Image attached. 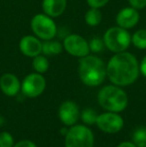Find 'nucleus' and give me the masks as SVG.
<instances>
[{
  "instance_id": "nucleus-19",
  "label": "nucleus",
  "mask_w": 146,
  "mask_h": 147,
  "mask_svg": "<svg viewBox=\"0 0 146 147\" xmlns=\"http://www.w3.org/2000/svg\"><path fill=\"white\" fill-rule=\"evenodd\" d=\"M133 143L137 147H146V128L140 127L133 134Z\"/></svg>"
},
{
  "instance_id": "nucleus-25",
  "label": "nucleus",
  "mask_w": 146,
  "mask_h": 147,
  "mask_svg": "<svg viewBox=\"0 0 146 147\" xmlns=\"http://www.w3.org/2000/svg\"><path fill=\"white\" fill-rule=\"evenodd\" d=\"M13 147H37V146L32 141H30V140H21V141L14 144Z\"/></svg>"
},
{
  "instance_id": "nucleus-26",
  "label": "nucleus",
  "mask_w": 146,
  "mask_h": 147,
  "mask_svg": "<svg viewBox=\"0 0 146 147\" xmlns=\"http://www.w3.org/2000/svg\"><path fill=\"white\" fill-rule=\"evenodd\" d=\"M139 71L142 73L143 76L146 77V55L143 57V59L141 60V63L139 65Z\"/></svg>"
},
{
  "instance_id": "nucleus-23",
  "label": "nucleus",
  "mask_w": 146,
  "mask_h": 147,
  "mask_svg": "<svg viewBox=\"0 0 146 147\" xmlns=\"http://www.w3.org/2000/svg\"><path fill=\"white\" fill-rule=\"evenodd\" d=\"M90 8H101L109 2V0H86Z\"/></svg>"
},
{
  "instance_id": "nucleus-16",
  "label": "nucleus",
  "mask_w": 146,
  "mask_h": 147,
  "mask_svg": "<svg viewBox=\"0 0 146 147\" xmlns=\"http://www.w3.org/2000/svg\"><path fill=\"white\" fill-rule=\"evenodd\" d=\"M84 19H85V23L87 24L88 26L95 27V26L99 25L100 22H101L102 13L98 8H90L85 13Z\"/></svg>"
},
{
  "instance_id": "nucleus-17",
  "label": "nucleus",
  "mask_w": 146,
  "mask_h": 147,
  "mask_svg": "<svg viewBox=\"0 0 146 147\" xmlns=\"http://www.w3.org/2000/svg\"><path fill=\"white\" fill-rule=\"evenodd\" d=\"M32 67L37 73H45L49 68V61L44 55H37L33 57V61H32Z\"/></svg>"
},
{
  "instance_id": "nucleus-11",
  "label": "nucleus",
  "mask_w": 146,
  "mask_h": 147,
  "mask_svg": "<svg viewBox=\"0 0 146 147\" xmlns=\"http://www.w3.org/2000/svg\"><path fill=\"white\" fill-rule=\"evenodd\" d=\"M19 49L23 55L33 58L42 53V42L38 37L33 35H26L20 40Z\"/></svg>"
},
{
  "instance_id": "nucleus-27",
  "label": "nucleus",
  "mask_w": 146,
  "mask_h": 147,
  "mask_svg": "<svg viewBox=\"0 0 146 147\" xmlns=\"http://www.w3.org/2000/svg\"><path fill=\"white\" fill-rule=\"evenodd\" d=\"M117 147H137V146L135 145L133 142L125 141V142H122V143H120Z\"/></svg>"
},
{
  "instance_id": "nucleus-21",
  "label": "nucleus",
  "mask_w": 146,
  "mask_h": 147,
  "mask_svg": "<svg viewBox=\"0 0 146 147\" xmlns=\"http://www.w3.org/2000/svg\"><path fill=\"white\" fill-rule=\"evenodd\" d=\"M97 116L98 115L96 114V112L92 109H85V110L82 111L81 114V118L83 120L84 123L86 124H94L96 123V120H97Z\"/></svg>"
},
{
  "instance_id": "nucleus-2",
  "label": "nucleus",
  "mask_w": 146,
  "mask_h": 147,
  "mask_svg": "<svg viewBox=\"0 0 146 147\" xmlns=\"http://www.w3.org/2000/svg\"><path fill=\"white\" fill-rule=\"evenodd\" d=\"M79 78L87 86H98L104 81L106 74V65L102 59L94 55L81 57L78 65Z\"/></svg>"
},
{
  "instance_id": "nucleus-24",
  "label": "nucleus",
  "mask_w": 146,
  "mask_h": 147,
  "mask_svg": "<svg viewBox=\"0 0 146 147\" xmlns=\"http://www.w3.org/2000/svg\"><path fill=\"white\" fill-rule=\"evenodd\" d=\"M128 3L131 7L137 10H141L146 7V0H128Z\"/></svg>"
},
{
  "instance_id": "nucleus-13",
  "label": "nucleus",
  "mask_w": 146,
  "mask_h": 147,
  "mask_svg": "<svg viewBox=\"0 0 146 147\" xmlns=\"http://www.w3.org/2000/svg\"><path fill=\"white\" fill-rule=\"evenodd\" d=\"M0 88L7 96H15L21 89V84L14 74L4 73L0 77Z\"/></svg>"
},
{
  "instance_id": "nucleus-10",
  "label": "nucleus",
  "mask_w": 146,
  "mask_h": 147,
  "mask_svg": "<svg viewBox=\"0 0 146 147\" xmlns=\"http://www.w3.org/2000/svg\"><path fill=\"white\" fill-rule=\"evenodd\" d=\"M139 19H140V15L138 13V10L131 6L121 9L116 15L117 26L124 28V29L133 28L135 25H137Z\"/></svg>"
},
{
  "instance_id": "nucleus-7",
  "label": "nucleus",
  "mask_w": 146,
  "mask_h": 147,
  "mask_svg": "<svg viewBox=\"0 0 146 147\" xmlns=\"http://www.w3.org/2000/svg\"><path fill=\"white\" fill-rule=\"evenodd\" d=\"M46 86L45 78L40 73L28 74L21 83V90L25 96L34 98L43 93Z\"/></svg>"
},
{
  "instance_id": "nucleus-12",
  "label": "nucleus",
  "mask_w": 146,
  "mask_h": 147,
  "mask_svg": "<svg viewBox=\"0 0 146 147\" xmlns=\"http://www.w3.org/2000/svg\"><path fill=\"white\" fill-rule=\"evenodd\" d=\"M79 108L77 104L73 101H65L59 107V118L62 121V123L67 126L75 124L79 118Z\"/></svg>"
},
{
  "instance_id": "nucleus-8",
  "label": "nucleus",
  "mask_w": 146,
  "mask_h": 147,
  "mask_svg": "<svg viewBox=\"0 0 146 147\" xmlns=\"http://www.w3.org/2000/svg\"><path fill=\"white\" fill-rule=\"evenodd\" d=\"M63 48L70 55L84 57L89 54V43L85 38L78 34H69L63 40Z\"/></svg>"
},
{
  "instance_id": "nucleus-20",
  "label": "nucleus",
  "mask_w": 146,
  "mask_h": 147,
  "mask_svg": "<svg viewBox=\"0 0 146 147\" xmlns=\"http://www.w3.org/2000/svg\"><path fill=\"white\" fill-rule=\"evenodd\" d=\"M88 43H89L90 51L95 53L101 52L103 50L104 46H105L103 39H100L99 37H93V38L90 39V41Z\"/></svg>"
},
{
  "instance_id": "nucleus-5",
  "label": "nucleus",
  "mask_w": 146,
  "mask_h": 147,
  "mask_svg": "<svg viewBox=\"0 0 146 147\" xmlns=\"http://www.w3.org/2000/svg\"><path fill=\"white\" fill-rule=\"evenodd\" d=\"M30 27L33 33L42 40H50L56 36L57 26L52 17L45 13H38L34 15L30 22Z\"/></svg>"
},
{
  "instance_id": "nucleus-22",
  "label": "nucleus",
  "mask_w": 146,
  "mask_h": 147,
  "mask_svg": "<svg viewBox=\"0 0 146 147\" xmlns=\"http://www.w3.org/2000/svg\"><path fill=\"white\" fill-rule=\"evenodd\" d=\"M14 139L13 136L9 132H1L0 133V147H13Z\"/></svg>"
},
{
  "instance_id": "nucleus-14",
  "label": "nucleus",
  "mask_w": 146,
  "mask_h": 147,
  "mask_svg": "<svg viewBox=\"0 0 146 147\" xmlns=\"http://www.w3.org/2000/svg\"><path fill=\"white\" fill-rule=\"evenodd\" d=\"M67 6V0H43L42 9L50 17H58L64 13Z\"/></svg>"
},
{
  "instance_id": "nucleus-6",
  "label": "nucleus",
  "mask_w": 146,
  "mask_h": 147,
  "mask_svg": "<svg viewBox=\"0 0 146 147\" xmlns=\"http://www.w3.org/2000/svg\"><path fill=\"white\" fill-rule=\"evenodd\" d=\"M94 136L85 125H74L65 135V147H93Z\"/></svg>"
},
{
  "instance_id": "nucleus-4",
  "label": "nucleus",
  "mask_w": 146,
  "mask_h": 147,
  "mask_svg": "<svg viewBox=\"0 0 146 147\" xmlns=\"http://www.w3.org/2000/svg\"><path fill=\"white\" fill-rule=\"evenodd\" d=\"M105 47L111 52L119 53L126 51L131 43V35L127 29L119 26H113L105 32L103 36Z\"/></svg>"
},
{
  "instance_id": "nucleus-15",
  "label": "nucleus",
  "mask_w": 146,
  "mask_h": 147,
  "mask_svg": "<svg viewBox=\"0 0 146 147\" xmlns=\"http://www.w3.org/2000/svg\"><path fill=\"white\" fill-rule=\"evenodd\" d=\"M63 44H61L57 40H45V42L42 43V53L46 56H54L58 55L62 52Z\"/></svg>"
},
{
  "instance_id": "nucleus-1",
  "label": "nucleus",
  "mask_w": 146,
  "mask_h": 147,
  "mask_svg": "<svg viewBox=\"0 0 146 147\" xmlns=\"http://www.w3.org/2000/svg\"><path fill=\"white\" fill-rule=\"evenodd\" d=\"M136 57L126 51L116 53L106 65V74L114 85L127 86L134 83L139 75Z\"/></svg>"
},
{
  "instance_id": "nucleus-9",
  "label": "nucleus",
  "mask_w": 146,
  "mask_h": 147,
  "mask_svg": "<svg viewBox=\"0 0 146 147\" xmlns=\"http://www.w3.org/2000/svg\"><path fill=\"white\" fill-rule=\"evenodd\" d=\"M98 128L106 133H117L120 131L123 127V121L122 117L119 116L116 112H111L108 111L106 113L98 115L97 120H96Z\"/></svg>"
},
{
  "instance_id": "nucleus-3",
  "label": "nucleus",
  "mask_w": 146,
  "mask_h": 147,
  "mask_svg": "<svg viewBox=\"0 0 146 147\" xmlns=\"http://www.w3.org/2000/svg\"><path fill=\"white\" fill-rule=\"evenodd\" d=\"M98 102L102 108L111 112H121L127 107L128 97L117 85L104 86L98 93Z\"/></svg>"
},
{
  "instance_id": "nucleus-18",
  "label": "nucleus",
  "mask_w": 146,
  "mask_h": 147,
  "mask_svg": "<svg viewBox=\"0 0 146 147\" xmlns=\"http://www.w3.org/2000/svg\"><path fill=\"white\" fill-rule=\"evenodd\" d=\"M131 42L138 49H146V29H139L131 36Z\"/></svg>"
}]
</instances>
